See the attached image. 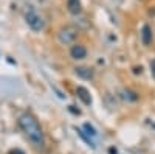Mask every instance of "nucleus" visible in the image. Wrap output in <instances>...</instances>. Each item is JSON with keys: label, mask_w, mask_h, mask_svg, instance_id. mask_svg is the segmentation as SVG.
<instances>
[{"label": "nucleus", "mask_w": 155, "mask_h": 154, "mask_svg": "<svg viewBox=\"0 0 155 154\" xmlns=\"http://www.w3.org/2000/svg\"><path fill=\"white\" fill-rule=\"evenodd\" d=\"M19 128L23 131L25 137L28 139V142L36 148V149H44L45 146V135H44V131L39 121L36 120V117L30 112H23L19 115Z\"/></svg>", "instance_id": "obj_1"}, {"label": "nucleus", "mask_w": 155, "mask_h": 154, "mask_svg": "<svg viewBox=\"0 0 155 154\" xmlns=\"http://www.w3.org/2000/svg\"><path fill=\"white\" fill-rule=\"evenodd\" d=\"M79 36V30L74 25H65L58 31V41L62 45H73Z\"/></svg>", "instance_id": "obj_2"}, {"label": "nucleus", "mask_w": 155, "mask_h": 154, "mask_svg": "<svg viewBox=\"0 0 155 154\" xmlns=\"http://www.w3.org/2000/svg\"><path fill=\"white\" fill-rule=\"evenodd\" d=\"M25 20H27L28 27L33 30V31H42L45 28V20L41 14H37L34 9H30L27 11V14H25Z\"/></svg>", "instance_id": "obj_3"}, {"label": "nucleus", "mask_w": 155, "mask_h": 154, "mask_svg": "<svg viewBox=\"0 0 155 154\" xmlns=\"http://www.w3.org/2000/svg\"><path fill=\"white\" fill-rule=\"evenodd\" d=\"M70 56L76 61H81L87 56V48L82 44H73L70 48Z\"/></svg>", "instance_id": "obj_4"}, {"label": "nucleus", "mask_w": 155, "mask_h": 154, "mask_svg": "<svg viewBox=\"0 0 155 154\" xmlns=\"http://www.w3.org/2000/svg\"><path fill=\"white\" fill-rule=\"evenodd\" d=\"M76 95H78V98H79L85 106L92 104V97H90V92L87 91L84 86H78L76 87Z\"/></svg>", "instance_id": "obj_5"}, {"label": "nucleus", "mask_w": 155, "mask_h": 154, "mask_svg": "<svg viewBox=\"0 0 155 154\" xmlns=\"http://www.w3.org/2000/svg\"><path fill=\"white\" fill-rule=\"evenodd\" d=\"M74 73H76L78 76H79V78H82V80H93V76H95L93 69L85 67V66L76 67V69H74Z\"/></svg>", "instance_id": "obj_6"}, {"label": "nucleus", "mask_w": 155, "mask_h": 154, "mask_svg": "<svg viewBox=\"0 0 155 154\" xmlns=\"http://www.w3.org/2000/svg\"><path fill=\"white\" fill-rule=\"evenodd\" d=\"M67 9L70 14H81L82 11V5H81V0H67Z\"/></svg>", "instance_id": "obj_7"}, {"label": "nucleus", "mask_w": 155, "mask_h": 154, "mask_svg": "<svg viewBox=\"0 0 155 154\" xmlns=\"http://www.w3.org/2000/svg\"><path fill=\"white\" fill-rule=\"evenodd\" d=\"M152 39H153V34H152V28L149 25H144L143 30H141V42L144 45H150L152 44Z\"/></svg>", "instance_id": "obj_8"}, {"label": "nucleus", "mask_w": 155, "mask_h": 154, "mask_svg": "<svg viewBox=\"0 0 155 154\" xmlns=\"http://www.w3.org/2000/svg\"><path fill=\"white\" fill-rule=\"evenodd\" d=\"M76 131H78V134H79V135L82 137V140H85V142H87V145H88V146H92V148H95V143L92 142V140H90V135H88L87 132H82L81 129H78V128H76Z\"/></svg>", "instance_id": "obj_9"}, {"label": "nucleus", "mask_w": 155, "mask_h": 154, "mask_svg": "<svg viewBox=\"0 0 155 154\" xmlns=\"http://www.w3.org/2000/svg\"><path fill=\"white\" fill-rule=\"evenodd\" d=\"M84 129H85V132H87L90 137H96V129H95V128L90 125V123H85V125H84Z\"/></svg>", "instance_id": "obj_10"}, {"label": "nucleus", "mask_w": 155, "mask_h": 154, "mask_svg": "<svg viewBox=\"0 0 155 154\" xmlns=\"http://www.w3.org/2000/svg\"><path fill=\"white\" fill-rule=\"evenodd\" d=\"M124 98L126 100H130V101H137L138 100V95L132 91H124Z\"/></svg>", "instance_id": "obj_11"}, {"label": "nucleus", "mask_w": 155, "mask_h": 154, "mask_svg": "<svg viewBox=\"0 0 155 154\" xmlns=\"http://www.w3.org/2000/svg\"><path fill=\"white\" fill-rule=\"evenodd\" d=\"M150 75L155 78V59H152V61H150Z\"/></svg>", "instance_id": "obj_12"}, {"label": "nucleus", "mask_w": 155, "mask_h": 154, "mask_svg": "<svg viewBox=\"0 0 155 154\" xmlns=\"http://www.w3.org/2000/svg\"><path fill=\"white\" fill-rule=\"evenodd\" d=\"M110 154H116V149L115 148H110Z\"/></svg>", "instance_id": "obj_13"}]
</instances>
